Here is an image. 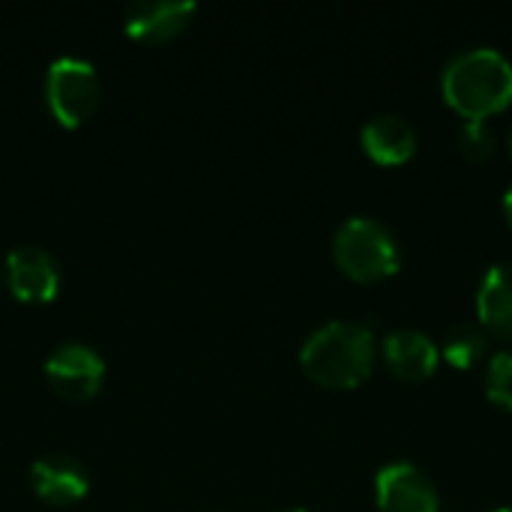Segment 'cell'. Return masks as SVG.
<instances>
[{
    "label": "cell",
    "instance_id": "obj_1",
    "mask_svg": "<svg viewBox=\"0 0 512 512\" xmlns=\"http://www.w3.org/2000/svg\"><path fill=\"white\" fill-rule=\"evenodd\" d=\"M441 93L465 120H486L512 102V60L492 45L465 48L444 63Z\"/></svg>",
    "mask_w": 512,
    "mask_h": 512
},
{
    "label": "cell",
    "instance_id": "obj_2",
    "mask_svg": "<svg viewBox=\"0 0 512 512\" xmlns=\"http://www.w3.org/2000/svg\"><path fill=\"white\" fill-rule=\"evenodd\" d=\"M375 336L360 321H330L300 348L303 372L330 390L360 387L375 369Z\"/></svg>",
    "mask_w": 512,
    "mask_h": 512
},
{
    "label": "cell",
    "instance_id": "obj_3",
    "mask_svg": "<svg viewBox=\"0 0 512 512\" xmlns=\"http://www.w3.org/2000/svg\"><path fill=\"white\" fill-rule=\"evenodd\" d=\"M333 258L339 270L357 282H378L402 267L396 234L372 216H351L336 228Z\"/></svg>",
    "mask_w": 512,
    "mask_h": 512
},
{
    "label": "cell",
    "instance_id": "obj_4",
    "mask_svg": "<svg viewBox=\"0 0 512 512\" xmlns=\"http://www.w3.org/2000/svg\"><path fill=\"white\" fill-rule=\"evenodd\" d=\"M45 99L63 126H81L99 102L96 69L81 57H57L45 75Z\"/></svg>",
    "mask_w": 512,
    "mask_h": 512
},
{
    "label": "cell",
    "instance_id": "obj_5",
    "mask_svg": "<svg viewBox=\"0 0 512 512\" xmlns=\"http://www.w3.org/2000/svg\"><path fill=\"white\" fill-rule=\"evenodd\" d=\"M375 501L381 512H441L438 486L411 462H390L378 471Z\"/></svg>",
    "mask_w": 512,
    "mask_h": 512
},
{
    "label": "cell",
    "instance_id": "obj_6",
    "mask_svg": "<svg viewBox=\"0 0 512 512\" xmlns=\"http://www.w3.org/2000/svg\"><path fill=\"white\" fill-rule=\"evenodd\" d=\"M45 375L63 399L81 402V399H90L102 387L105 363L90 345L63 342L45 360Z\"/></svg>",
    "mask_w": 512,
    "mask_h": 512
},
{
    "label": "cell",
    "instance_id": "obj_7",
    "mask_svg": "<svg viewBox=\"0 0 512 512\" xmlns=\"http://www.w3.org/2000/svg\"><path fill=\"white\" fill-rule=\"evenodd\" d=\"M6 282L18 300L45 303L60 288V267L39 246H15L6 255Z\"/></svg>",
    "mask_w": 512,
    "mask_h": 512
},
{
    "label": "cell",
    "instance_id": "obj_8",
    "mask_svg": "<svg viewBox=\"0 0 512 512\" xmlns=\"http://www.w3.org/2000/svg\"><path fill=\"white\" fill-rule=\"evenodd\" d=\"M384 363L387 369L399 378V381H408V384H417V381H426L435 375L438 363H441V348L438 342L423 333V330H393L387 339H384Z\"/></svg>",
    "mask_w": 512,
    "mask_h": 512
},
{
    "label": "cell",
    "instance_id": "obj_9",
    "mask_svg": "<svg viewBox=\"0 0 512 512\" xmlns=\"http://www.w3.org/2000/svg\"><path fill=\"white\" fill-rule=\"evenodd\" d=\"M192 15H195L192 0H138L126 6L123 27L132 39L162 42V39L177 36L189 24Z\"/></svg>",
    "mask_w": 512,
    "mask_h": 512
},
{
    "label": "cell",
    "instance_id": "obj_10",
    "mask_svg": "<svg viewBox=\"0 0 512 512\" xmlns=\"http://www.w3.org/2000/svg\"><path fill=\"white\" fill-rule=\"evenodd\" d=\"M30 483L39 498L48 504H72L87 495V471L78 459L66 453H51L33 462L30 468Z\"/></svg>",
    "mask_w": 512,
    "mask_h": 512
},
{
    "label": "cell",
    "instance_id": "obj_11",
    "mask_svg": "<svg viewBox=\"0 0 512 512\" xmlns=\"http://www.w3.org/2000/svg\"><path fill=\"white\" fill-rule=\"evenodd\" d=\"M360 144H363L366 156L375 159L378 165H402L417 153L420 141H417V129L405 117L378 114L363 126Z\"/></svg>",
    "mask_w": 512,
    "mask_h": 512
},
{
    "label": "cell",
    "instance_id": "obj_12",
    "mask_svg": "<svg viewBox=\"0 0 512 512\" xmlns=\"http://www.w3.org/2000/svg\"><path fill=\"white\" fill-rule=\"evenodd\" d=\"M480 327L498 339H512V264H492L477 288Z\"/></svg>",
    "mask_w": 512,
    "mask_h": 512
},
{
    "label": "cell",
    "instance_id": "obj_13",
    "mask_svg": "<svg viewBox=\"0 0 512 512\" xmlns=\"http://www.w3.org/2000/svg\"><path fill=\"white\" fill-rule=\"evenodd\" d=\"M486 348H489V333L474 321H462L447 330L441 357L453 369H471V366H477V360L486 357Z\"/></svg>",
    "mask_w": 512,
    "mask_h": 512
},
{
    "label": "cell",
    "instance_id": "obj_14",
    "mask_svg": "<svg viewBox=\"0 0 512 512\" xmlns=\"http://www.w3.org/2000/svg\"><path fill=\"white\" fill-rule=\"evenodd\" d=\"M459 150L471 162H486L498 150V135L486 120H465L459 129Z\"/></svg>",
    "mask_w": 512,
    "mask_h": 512
},
{
    "label": "cell",
    "instance_id": "obj_15",
    "mask_svg": "<svg viewBox=\"0 0 512 512\" xmlns=\"http://www.w3.org/2000/svg\"><path fill=\"white\" fill-rule=\"evenodd\" d=\"M486 396L512 414V351H498L486 366Z\"/></svg>",
    "mask_w": 512,
    "mask_h": 512
},
{
    "label": "cell",
    "instance_id": "obj_16",
    "mask_svg": "<svg viewBox=\"0 0 512 512\" xmlns=\"http://www.w3.org/2000/svg\"><path fill=\"white\" fill-rule=\"evenodd\" d=\"M504 216H507V225L512 228V183L507 186V192H504Z\"/></svg>",
    "mask_w": 512,
    "mask_h": 512
},
{
    "label": "cell",
    "instance_id": "obj_17",
    "mask_svg": "<svg viewBox=\"0 0 512 512\" xmlns=\"http://www.w3.org/2000/svg\"><path fill=\"white\" fill-rule=\"evenodd\" d=\"M279 512H306L303 507H288V510H279Z\"/></svg>",
    "mask_w": 512,
    "mask_h": 512
},
{
    "label": "cell",
    "instance_id": "obj_18",
    "mask_svg": "<svg viewBox=\"0 0 512 512\" xmlns=\"http://www.w3.org/2000/svg\"><path fill=\"white\" fill-rule=\"evenodd\" d=\"M492 512H512V507H495Z\"/></svg>",
    "mask_w": 512,
    "mask_h": 512
},
{
    "label": "cell",
    "instance_id": "obj_19",
    "mask_svg": "<svg viewBox=\"0 0 512 512\" xmlns=\"http://www.w3.org/2000/svg\"><path fill=\"white\" fill-rule=\"evenodd\" d=\"M507 147H510V156H512V129H510V141H507Z\"/></svg>",
    "mask_w": 512,
    "mask_h": 512
}]
</instances>
